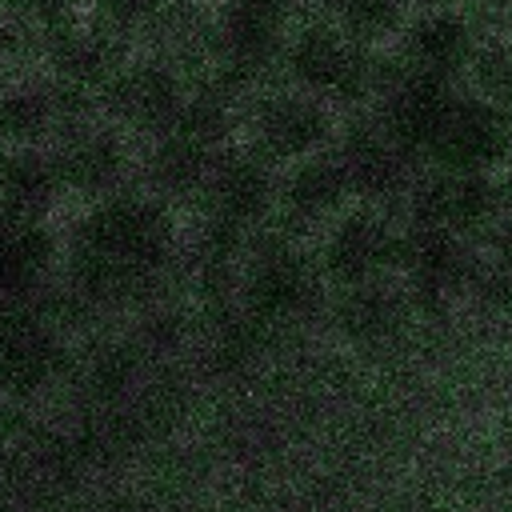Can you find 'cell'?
Segmentation results:
<instances>
[{
    "mask_svg": "<svg viewBox=\"0 0 512 512\" xmlns=\"http://www.w3.org/2000/svg\"><path fill=\"white\" fill-rule=\"evenodd\" d=\"M0 212L52 224L68 212V196L48 148H0Z\"/></svg>",
    "mask_w": 512,
    "mask_h": 512,
    "instance_id": "16",
    "label": "cell"
},
{
    "mask_svg": "<svg viewBox=\"0 0 512 512\" xmlns=\"http://www.w3.org/2000/svg\"><path fill=\"white\" fill-rule=\"evenodd\" d=\"M400 216L416 228H436L480 244L504 216H512V176H464L420 168Z\"/></svg>",
    "mask_w": 512,
    "mask_h": 512,
    "instance_id": "9",
    "label": "cell"
},
{
    "mask_svg": "<svg viewBox=\"0 0 512 512\" xmlns=\"http://www.w3.org/2000/svg\"><path fill=\"white\" fill-rule=\"evenodd\" d=\"M420 168L464 176L512 172V116L464 84L452 88L420 148Z\"/></svg>",
    "mask_w": 512,
    "mask_h": 512,
    "instance_id": "8",
    "label": "cell"
},
{
    "mask_svg": "<svg viewBox=\"0 0 512 512\" xmlns=\"http://www.w3.org/2000/svg\"><path fill=\"white\" fill-rule=\"evenodd\" d=\"M340 124L344 116L332 104L276 76L248 88L236 100L232 140L248 148L256 160H264L268 168L284 172L300 160L328 152L340 136Z\"/></svg>",
    "mask_w": 512,
    "mask_h": 512,
    "instance_id": "2",
    "label": "cell"
},
{
    "mask_svg": "<svg viewBox=\"0 0 512 512\" xmlns=\"http://www.w3.org/2000/svg\"><path fill=\"white\" fill-rule=\"evenodd\" d=\"M476 288L488 292L496 304L512 308V216H504V220L480 240Z\"/></svg>",
    "mask_w": 512,
    "mask_h": 512,
    "instance_id": "19",
    "label": "cell"
},
{
    "mask_svg": "<svg viewBox=\"0 0 512 512\" xmlns=\"http://www.w3.org/2000/svg\"><path fill=\"white\" fill-rule=\"evenodd\" d=\"M304 12L300 0H216V64L208 80L232 96L276 80L288 36Z\"/></svg>",
    "mask_w": 512,
    "mask_h": 512,
    "instance_id": "4",
    "label": "cell"
},
{
    "mask_svg": "<svg viewBox=\"0 0 512 512\" xmlns=\"http://www.w3.org/2000/svg\"><path fill=\"white\" fill-rule=\"evenodd\" d=\"M420 0H316L312 12H320L328 24H336L344 36L372 52H388L400 32L408 28Z\"/></svg>",
    "mask_w": 512,
    "mask_h": 512,
    "instance_id": "17",
    "label": "cell"
},
{
    "mask_svg": "<svg viewBox=\"0 0 512 512\" xmlns=\"http://www.w3.org/2000/svg\"><path fill=\"white\" fill-rule=\"evenodd\" d=\"M24 64H32V60H28V48L20 44V36L12 32V24L0 16V80H4L8 72L24 68Z\"/></svg>",
    "mask_w": 512,
    "mask_h": 512,
    "instance_id": "21",
    "label": "cell"
},
{
    "mask_svg": "<svg viewBox=\"0 0 512 512\" xmlns=\"http://www.w3.org/2000/svg\"><path fill=\"white\" fill-rule=\"evenodd\" d=\"M92 108L40 64H24L0 80V148H48L56 132Z\"/></svg>",
    "mask_w": 512,
    "mask_h": 512,
    "instance_id": "13",
    "label": "cell"
},
{
    "mask_svg": "<svg viewBox=\"0 0 512 512\" xmlns=\"http://www.w3.org/2000/svg\"><path fill=\"white\" fill-rule=\"evenodd\" d=\"M480 36H484V20L468 0H424L384 56L396 68H408L424 80L460 88L476 60Z\"/></svg>",
    "mask_w": 512,
    "mask_h": 512,
    "instance_id": "11",
    "label": "cell"
},
{
    "mask_svg": "<svg viewBox=\"0 0 512 512\" xmlns=\"http://www.w3.org/2000/svg\"><path fill=\"white\" fill-rule=\"evenodd\" d=\"M168 0H84V12L124 40H140L144 28L164 12Z\"/></svg>",
    "mask_w": 512,
    "mask_h": 512,
    "instance_id": "20",
    "label": "cell"
},
{
    "mask_svg": "<svg viewBox=\"0 0 512 512\" xmlns=\"http://www.w3.org/2000/svg\"><path fill=\"white\" fill-rule=\"evenodd\" d=\"M420 4H424V0H420Z\"/></svg>",
    "mask_w": 512,
    "mask_h": 512,
    "instance_id": "22",
    "label": "cell"
},
{
    "mask_svg": "<svg viewBox=\"0 0 512 512\" xmlns=\"http://www.w3.org/2000/svg\"><path fill=\"white\" fill-rule=\"evenodd\" d=\"M136 48L156 52L192 80H208L216 64V0H168Z\"/></svg>",
    "mask_w": 512,
    "mask_h": 512,
    "instance_id": "15",
    "label": "cell"
},
{
    "mask_svg": "<svg viewBox=\"0 0 512 512\" xmlns=\"http://www.w3.org/2000/svg\"><path fill=\"white\" fill-rule=\"evenodd\" d=\"M404 232H408V224H404L400 208L356 200L344 216H336L312 240V256H316L324 284L344 292V288L396 280L400 256H404Z\"/></svg>",
    "mask_w": 512,
    "mask_h": 512,
    "instance_id": "5",
    "label": "cell"
},
{
    "mask_svg": "<svg viewBox=\"0 0 512 512\" xmlns=\"http://www.w3.org/2000/svg\"><path fill=\"white\" fill-rule=\"evenodd\" d=\"M356 184L348 164L340 160L336 144L312 160H300L284 172H276V212L272 228L296 236V240H316L336 216H344L356 204Z\"/></svg>",
    "mask_w": 512,
    "mask_h": 512,
    "instance_id": "12",
    "label": "cell"
},
{
    "mask_svg": "<svg viewBox=\"0 0 512 512\" xmlns=\"http://www.w3.org/2000/svg\"><path fill=\"white\" fill-rule=\"evenodd\" d=\"M196 88L200 80L184 76L156 52L132 48L124 64L108 76V84L96 92V112L124 128L136 144H148L184 120Z\"/></svg>",
    "mask_w": 512,
    "mask_h": 512,
    "instance_id": "7",
    "label": "cell"
},
{
    "mask_svg": "<svg viewBox=\"0 0 512 512\" xmlns=\"http://www.w3.org/2000/svg\"><path fill=\"white\" fill-rule=\"evenodd\" d=\"M192 212L200 216V224H208L212 236L248 244L256 232L272 228V212H276V168H268L264 160H256L248 148H240L236 140H228L196 200Z\"/></svg>",
    "mask_w": 512,
    "mask_h": 512,
    "instance_id": "10",
    "label": "cell"
},
{
    "mask_svg": "<svg viewBox=\"0 0 512 512\" xmlns=\"http://www.w3.org/2000/svg\"><path fill=\"white\" fill-rule=\"evenodd\" d=\"M384 56L356 44L344 36L336 24H328L320 12H304L288 36L284 60H280V80L320 96L332 104L340 116L368 108L376 84H380Z\"/></svg>",
    "mask_w": 512,
    "mask_h": 512,
    "instance_id": "3",
    "label": "cell"
},
{
    "mask_svg": "<svg viewBox=\"0 0 512 512\" xmlns=\"http://www.w3.org/2000/svg\"><path fill=\"white\" fill-rule=\"evenodd\" d=\"M60 240V256H68L84 288L128 292L156 276L176 252V208L132 184L116 196L72 208Z\"/></svg>",
    "mask_w": 512,
    "mask_h": 512,
    "instance_id": "1",
    "label": "cell"
},
{
    "mask_svg": "<svg viewBox=\"0 0 512 512\" xmlns=\"http://www.w3.org/2000/svg\"><path fill=\"white\" fill-rule=\"evenodd\" d=\"M48 152H52V164L60 172L68 212L132 188L136 172H140V144L124 128H116L108 116H100L96 104L76 112L56 132Z\"/></svg>",
    "mask_w": 512,
    "mask_h": 512,
    "instance_id": "6",
    "label": "cell"
},
{
    "mask_svg": "<svg viewBox=\"0 0 512 512\" xmlns=\"http://www.w3.org/2000/svg\"><path fill=\"white\" fill-rule=\"evenodd\" d=\"M464 88L512 116V28H484Z\"/></svg>",
    "mask_w": 512,
    "mask_h": 512,
    "instance_id": "18",
    "label": "cell"
},
{
    "mask_svg": "<svg viewBox=\"0 0 512 512\" xmlns=\"http://www.w3.org/2000/svg\"><path fill=\"white\" fill-rule=\"evenodd\" d=\"M508 176H512V172H508Z\"/></svg>",
    "mask_w": 512,
    "mask_h": 512,
    "instance_id": "23",
    "label": "cell"
},
{
    "mask_svg": "<svg viewBox=\"0 0 512 512\" xmlns=\"http://www.w3.org/2000/svg\"><path fill=\"white\" fill-rule=\"evenodd\" d=\"M336 152L352 172L356 196L368 204H384V208H400L420 164L360 108L348 112L336 136Z\"/></svg>",
    "mask_w": 512,
    "mask_h": 512,
    "instance_id": "14",
    "label": "cell"
}]
</instances>
